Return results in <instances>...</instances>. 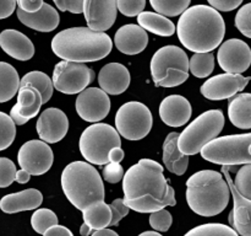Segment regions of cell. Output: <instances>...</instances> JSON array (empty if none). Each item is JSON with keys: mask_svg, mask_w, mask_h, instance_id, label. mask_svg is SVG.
I'll return each mask as SVG.
<instances>
[{"mask_svg": "<svg viewBox=\"0 0 251 236\" xmlns=\"http://www.w3.org/2000/svg\"><path fill=\"white\" fill-rule=\"evenodd\" d=\"M17 17L25 26L39 32H51L59 26L60 16L56 9L44 2L37 12H25L17 9Z\"/></svg>", "mask_w": 251, "mask_h": 236, "instance_id": "cb8c5ba5", "label": "cell"}, {"mask_svg": "<svg viewBox=\"0 0 251 236\" xmlns=\"http://www.w3.org/2000/svg\"><path fill=\"white\" fill-rule=\"evenodd\" d=\"M91 231H92V230H91L90 226L86 225L85 223H83V224H82V226H81V228H80V234H81V235H82V236H87V235H90Z\"/></svg>", "mask_w": 251, "mask_h": 236, "instance_id": "f5cc1de1", "label": "cell"}, {"mask_svg": "<svg viewBox=\"0 0 251 236\" xmlns=\"http://www.w3.org/2000/svg\"><path fill=\"white\" fill-rule=\"evenodd\" d=\"M179 133L173 132L167 135L163 143V162L169 172L181 176L186 172L189 156L184 155L178 148Z\"/></svg>", "mask_w": 251, "mask_h": 236, "instance_id": "484cf974", "label": "cell"}, {"mask_svg": "<svg viewBox=\"0 0 251 236\" xmlns=\"http://www.w3.org/2000/svg\"><path fill=\"white\" fill-rule=\"evenodd\" d=\"M118 10L127 17L139 16L146 6V0H117Z\"/></svg>", "mask_w": 251, "mask_h": 236, "instance_id": "60d3db41", "label": "cell"}, {"mask_svg": "<svg viewBox=\"0 0 251 236\" xmlns=\"http://www.w3.org/2000/svg\"><path fill=\"white\" fill-rule=\"evenodd\" d=\"M124 177V169L120 164L115 162H108L103 169V178L109 183H118Z\"/></svg>", "mask_w": 251, "mask_h": 236, "instance_id": "7bdbcfd3", "label": "cell"}, {"mask_svg": "<svg viewBox=\"0 0 251 236\" xmlns=\"http://www.w3.org/2000/svg\"><path fill=\"white\" fill-rule=\"evenodd\" d=\"M98 84L108 95H120L125 92L130 85V73L125 65L120 63H109L100 69L98 74Z\"/></svg>", "mask_w": 251, "mask_h": 236, "instance_id": "7402d4cb", "label": "cell"}, {"mask_svg": "<svg viewBox=\"0 0 251 236\" xmlns=\"http://www.w3.org/2000/svg\"><path fill=\"white\" fill-rule=\"evenodd\" d=\"M230 191L223 175L213 170H202L186 181V202L194 213L215 216L229 203Z\"/></svg>", "mask_w": 251, "mask_h": 236, "instance_id": "277c9868", "label": "cell"}, {"mask_svg": "<svg viewBox=\"0 0 251 236\" xmlns=\"http://www.w3.org/2000/svg\"><path fill=\"white\" fill-rule=\"evenodd\" d=\"M176 29L180 43L194 53L212 52L220 47L226 34L222 15L208 5L188 7Z\"/></svg>", "mask_w": 251, "mask_h": 236, "instance_id": "7a4b0ae2", "label": "cell"}, {"mask_svg": "<svg viewBox=\"0 0 251 236\" xmlns=\"http://www.w3.org/2000/svg\"><path fill=\"white\" fill-rule=\"evenodd\" d=\"M228 167L223 166L222 172L226 177L230 193L233 194L234 206L229 214V224L232 229L242 236H251V201L244 198L235 188L233 179L228 172Z\"/></svg>", "mask_w": 251, "mask_h": 236, "instance_id": "ac0fdd59", "label": "cell"}, {"mask_svg": "<svg viewBox=\"0 0 251 236\" xmlns=\"http://www.w3.org/2000/svg\"><path fill=\"white\" fill-rule=\"evenodd\" d=\"M152 123L150 108L137 101L124 103L115 115V129L127 140L144 139L151 132Z\"/></svg>", "mask_w": 251, "mask_h": 236, "instance_id": "30bf717a", "label": "cell"}, {"mask_svg": "<svg viewBox=\"0 0 251 236\" xmlns=\"http://www.w3.org/2000/svg\"><path fill=\"white\" fill-rule=\"evenodd\" d=\"M249 152L251 154V145H250V148H249Z\"/></svg>", "mask_w": 251, "mask_h": 236, "instance_id": "11a10c76", "label": "cell"}, {"mask_svg": "<svg viewBox=\"0 0 251 236\" xmlns=\"http://www.w3.org/2000/svg\"><path fill=\"white\" fill-rule=\"evenodd\" d=\"M58 216L53 210L47 208L37 209L31 216V225L37 234L43 235L49 228L58 224Z\"/></svg>", "mask_w": 251, "mask_h": 236, "instance_id": "e575fe53", "label": "cell"}, {"mask_svg": "<svg viewBox=\"0 0 251 236\" xmlns=\"http://www.w3.org/2000/svg\"><path fill=\"white\" fill-rule=\"evenodd\" d=\"M42 202L43 196L41 192L36 188H28L2 197L0 199V209L7 214L33 210L41 206Z\"/></svg>", "mask_w": 251, "mask_h": 236, "instance_id": "d4e9b609", "label": "cell"}, {"mask_svg": "<svg viewBox=\"0 0 251 236\" xmlns=\"http://www.w3.org/2000/svg\"><path fill=\"white\" fill-rule=\"evenodd\" d=\"M82 12L88 29L105 32L117 20V0H83Z\"/></svg>", "mask_w": 251, "mask_h": 236, "instance_id": "2e32d148", "label": "cell"}, {"mask_svg": "<svg viewBox=\"0 0 251 236\" xmlns=\"http://www.w3.org/2000/svg\"><path fill=\"white\" fill-rule=\"evenodd\" d=\"M172 223H173V216L166 209L154 211V213H151V215H150V225H151L153 230L159 231V233L168 231Z\"/></svg>", "mask_w": 251, "mask_h": 236, "instance_id": "74e56055", "label": "cell"}, {"mask_svg": "<svg viewBox=\"0 0 251 236\" xmlns=\"http://www.w3.org/2000/svg\"><path fill=\"white\" fill-rule=\"evenodd\" d=\"M20 81L16 69L11 64L0 61V103L7 102L16 95Z\"/></svg>", "mask_w": 251, "mask_h": 236, "instance_id": "f546056e", "label": "cell"}, {"mask_svg": "<svg viewBox=\"0 0 251 236\" xmlns=\"http://www.w3.org/2000/svg\"><path fill=\"white\" fill-rule=\"evenodd\" d=\"M16 4L19 5V9L25 12H37L44 4L43 0H16Z\"/></svg>", "mask_w": 251, "mask_h": 236, "instance_id": "bcb514c9", "label": "cell"}, {"mask_svg": "<svg viewBox=\"0 0 251 236\" xmlns=\"http://www.w3.org/2000/svg\"><path fill=\"white\" fill-rule=\"evenodd\" d=\"M137 22H139V26L142 27L145 31L163 37L173 36L176 30L168 17L152 11H142L137 16Z\"/></svg>", "mask_w": 251, "mask_h": 236, "instance_id": "83f0119b", "label": "cell"}, {"mask_svg": "<svg viewBox=\"0 0 251 236\" xmlns=\"http://www.w3.org/2000/svg\"><path fill=\"white\" fill-rule=\"evenodd\" d=\"M184 236H239L230 226L220 223H208L191 229Z\"/></svg>", "mask_w": 251, "mask_h": 236, "instance_id": "836d02e7", "label": "cell"}, {"mask_svg": "<svg viewBox=\"0 0 251 236\" xmlns=\"http://www.w3.org/2000/svg\"><path fill=\"white\" fill-rule=\"evenodd\" d=\"M109 206L110 210H112V220H110L109 226H117L120 223V220L125 218L130 211V208L125 204L123 198L114 199Z\"/></svg>", "mask_w": 251, "mask_h": 236, "instance_id": "b9f144b4", "label": "cell"}, {"mask_svg": "<svg viewBox=\"0 0 251 236\" xmlns=\"http://www.w3.org/2000/svg\"><path fill=\"white\" fill-rule=\"evenodd\" d=\"M114 43L122 53L135 56L145 51L149 44V34L139 25H124L115 32Z\"/></svg>", "mask_w": 251, "mask_h": 236, "instance_id": "44dd1931", "label": "cell"}, {"mask_svg": "<svg viewBox=\"0 0 251 236\" xmlns=\"http://www.w3.org/2000/svg\"><path fill=\"white\" fill-rule=\"evenodd\" d=\"M0 47L7 56L17 60H29L34 56L32 41L17 30H4L0 33Z\"/></svg>", "mask_w": 251, "mask_h": 236, "instance_id": "603a6c76", "label": "cell"}, {"mask_svg": "<svg viewBox=\"0 0 251 236\" xmlns=\"http://www.w3.org/2000/svg\"><path fill=\"white\" fill-rule=\"evenodd\" d=\"M215 69V56L208 53H194L189 59V71L199 79L207 78Z\"/></svg>", "mask_w": 251, "mask_h": 236, "instance_id": "1f68e13d", "label": "cell"}, {"mask_svg": "<svg viewBox=\"0 0 251 236\" xmlns=\"http://www.w3.org/2000/svg\"><path fill=\"white\" fill-rule=\"evenodd\" d=\"M43 236H74V234L71 233L70 229H68L66 226L56 224V225L49 228L48 230L43 234Z\"/></svg>", "mask_w": 251, "mask_h": 236, "instance_id": "c3c4849f", "label": "cell"}, {"mask_svg": "<svg viewBox=\"0 0 251 236\" xmlns=\"http://www.w3.org/2000/svg\"><path fill=\"white\" fill-rule=\"evenodd\" d=\"M207 1L211 5V7L216 9L217 11L228 12L240 6L243 0H207Z\"/></svg>", "mask_w": 251, "mask_h": 236, "instance_id": "f6af8a7d", "label": "cell"}, {"mask_svg": "<svg viewBox=\"0 0 251 236\" xmlns=\"http://www.w3.org/2000/svg\"><path fill=\"white\" fill-rule=\"evenodd\" d=\"M124 150L122 149V147L113 148L109 151V155H108V159H109V162H115V164H120V161H123L124 159Z\"/></svg>", "mask_w": 251, "mask_h": 236, "instance_id": "681fc988", "label": "cell"}, {"mask_svg": "<svg viewBox=\"0 0 251 236\" xmlns=\"http://www.w3.org/2000/svg\"><path fill=\"white\" fill-rule=\"evenodd\" d=\"M83 223L90 226L91 230H102L109 226L112 220V210L105 202L91 204L82 210Z\"/></svg>", "mask_w": 251, "mask_h": 236, "instance_id": "f1b7e54d", "label": "cell"}, {"mask_svg": "<svg viewBox=\"0 0 251 236\" xmlns=\"http://www.w3.org/2000/svg\"><path fill=\"white\" fill-rule=\"evenodd\" d=\"M77 115L86 122L98 123L110 111V98L100 88H87L78 93L75 102Z\"/></svg>", "mask_w": 251, "mask_h": 236, "instance_id": "4fadbf2b", "label": "cell"}, {"mask_svg": "<svg viewBox=\"0 0 251 236\" xmlns=\"http://www.w3.org/2000/svg\"><path fill=\"white\" fill-rule=\"evenodd\" d=\"M221 68L229 74H243L251 65V49L247 42L232 38L221 44L217 53Z\"/></svg>", "mask_w": 251, "mask_h": 236, "instance_id": "5bb4252c", "label": "cell"}, {"mask_svg": "<svg viewBox=\"0 0 251 236\" xmlns=\"http://www.w3.org/2000/svg\"><path fill=\"white\" fill-rule=\"evenodd\" d=\"M36 129L41 140H43L47 144L60 142L68 134V116L59 108H47L37 119Z\"/></svg>", "mask_w": 251, "mask_h": 236, "instance_id": "e0dca14e", "label": "cell"}, {"mask_svg": "<svg viewBox=\"0 0 251 236\" xmlns=\"http://www.w3.org/2000/svg\"><path fill=\"white\" fill-rule=\"evenodd\" d=\"M225 122V116L221 110L203 112L179 134V150L186 156L199 154L205 145L220 135Z\"/></svg>", "mask_w": 251, "mask_h": 236, "instance_id": "52a82bcc", "label": "cell"}, {"mask_svg": "<svg viewBox=\"0 0 251 236\" xmlns=\"http://www.w3.org/2000/svg\"><path fill=\"white\" fill-rule=\"evenodd\" d=\"M16 166L7 157H0V188H6L15 181Z\"/></svg>", "mask_w": 251, "mask_h": 236, "instance_id": "ab89813d", "label": "cell"}, {"mask_svg": "<svg viewBox=\"0 0 251 236\" xmlns=\"http://www.w3.org/2000/svg\"><path fill=\"white\" fill-rule=\"evenodd\" d=\"M64 194L76 209L82 211L91 204L104 202V184L96 167L90 162L74 161L61 174Z\"/></svg>", "mask_w": 251, "mask_h": 236, "instance_id": "5b68a950", "label": "cell"}, {"mask_svg": "<svg viewBox=\"0 0 251 236\" xmlns=\"http://www.w3.org/2000/svg\"><path fill=\"white\" fill-rule=\"evenodd\" d=\"M32 86L36 90L39 91L42 96V102L47 103L50 97L53 96V81L43 71H29L26 75L22 76L21 81H20V86Z\"/></svg>", "mask_w": 251, "mask_h": 236, "instance_id": "4dcf8cb0", "label": "cell"}, {"mask_svg": "<svg viewBox=\"0 0 251 236\" xmlns=\"http://www.w3.org/2000/svg\"><path fill=\"white\" fill-rule=\"evenodd\" d=\"M17 161L21 169L31 176H41L53 165V150L43 140H28L20 148Z\"/></svg>", "mask_w": 251, "mask_h": 236, "instance_id": "7c38bea8", "label": "cell"}, {"mask_svg": "<svg viewBox=\"0 0 251 236\" xmlns=\"http://www.w3.org/2000/svg\"><path fill=\"white\" fill-rule=\"evenodd\" d=\"M191 0H150L151 6L157 14L163 16H179L183 14L190 5Z\"/></svg>", "mask_w": 251, "mask_h": 236, "instance_id": "d6a6232c", "label": "cell"}, {"mask_svg": "<svg viewBox=\"0 0 251 236\" xmlns=\"http://www.w3.org/2000/svg\"><path fill=\"white\" fill-rule=\"evenodd\" d=\"M139 236H163V235H161V234L157 233V231H145V233L140 234Z\"/></svg>", "mask_w": 251, "mask_h": 236, "instance_id": "db71d44e", "label": "cell"}, {"mask_svg": "<svg viewBox=\"0 0 251 236\" xmlns=\"http://www.w3.org/2000/svg\"><path fill=\"white\" fill-rule=\"evenodd\" d=\"M190 102L180 95L167 96L159 105V117L164 124L169 127H181L186 124L191 117Z\"/></svg>", "mask_w": 251, "mask_h": 236, "instance_id": "ffe728a7", "label": "cell"}, {"mask_svg": "<svg viewBox=\"0 0 251 236\" xmlns=\"http://www.w3.org/2000/svg\"><path fill=\"white\" fill-rule=\"evenodd\" d=\"M235 27L245 37L251 38V2L245 4L237 12V15H235Z\"/></svg>", "mask_w": 251, "mask_h": 236, "instance_id": "f35d334b", "label": "cell"}, {"mask_svg": "<svg viewBox=\"0 0 251 236\" xmlns=\"http://www.w3.org/2000/svg\"><path fill=\"white\" fill-rule=\"evenodd\" d=\"M251 133L216 138L201 150V156L207 161L222 166L251 164Z\"/></svg>", "mask_w": 251, "mask_h": 236, "instance_id": "ba28073f", "label": "cell"}, {"mask_svg": "<svg viewBox=\"0 0 251 236\" xmlns=\"http://www.w3.org/2000/svg\"><path fill=\"white\" fill-rule=\"evenodd\" d=\"M16 9V0H0V20L11 16Z\"/></svg>", "mask_w": 251, "mask_h": 236, "instance_id": "7dc6e473", "label": "cell"}, {"mask_svg": "<svg viewBox=\"0 0 251 236\" xmlns=\"http://www.w3.org/2000/svg\"><path fill=\"white\" fill-rule=\"evenodd\" d=\"M91 236H119L114 230H110V229H102V230H96L93 231Z\"/></svg>", "mask_w": 251, "mask_h": 236, "instance_id": "816d5d0a", "label": "cell"}, {"mask_svg": "<svg viewBox=\"0 0 251 236\" xmlns=\"http://www.w3.org/2000/svg\"><path fill=\"white\" fill-rule=\"evenodd\" d=\"M124 202L137 213H154L176 204V191L163 175V166L151 159H141L123 177Z\"/></svg>", "mask_w": 251, "mask_h": 236, "instance_id": "6da1fadb", "label": "cell"}, {"mask_svg": "<svg viewBox=\"0 0 251 236\" xmlns=\"http://www.w3.org/2000/svg\"><path fill=\"white\" fill-rule=\"evenodd\" d=\"M228 117L233 125L240 129L251 128V93H238L228 105Z\"/></svg>", "mask_w": 251, "mask_h": 236, "instance_id": "4316f807", "label": "cell"}, {"mask_svg": "<svg viewBox=\"0 0 251 236\" xmlns=\"http://www.w3.org/2000/svg\"><path fill=\"white\" fill-rule=\"evenodd\" d=\"M113 42L105 32L88 27H71L51 39V51L60 59L74 63H88L105 58L112 52Z\"/></svg>", "mask_w": 251, "mask_h": 236, "instance_id": "3957f363", "label": "cell"}, {"mask_svg": "<svg viewBox=\"0 0 251 236\" xmlns=\"http://www.w3.org/2000/svg\"><path fill=\"white\" fill-rule=\"evenodd\" d=\"M122 145L119 133L107 123H93L82 132L78 142L81 155L92 165H107L113 148Z\"/></svg>", "mask_w": 251, "mask_h": 236, "instance_id": "9c48e42d", "label": "cell"}, {"mask_svg": "<svg viewBox=\"0 0 251 236\" xmlns=\"http://www.w3.org/2000/svg\"><path fill=\"white\" fill-rule=\"evenodd\" d=\"M251 78L243 76L242 74H218L212 76L201 85V93L208 100L218 101L232 98L238 92L243 91Z\"/></svg>", "mask_w": 251, "mask_h": 236, "instance_id": "9a60e30c", "label": "cell"}, {"mask_svg": "<svg viewBox=\"0 0 251 236\" xmlns=\"http://www.w3.org/2000/svg\"><path fill=\"white\" fill-rule=\"evenodd\" d=\"M29 178H31V175L27 171H25V170L21 169L19 170V171H16L15 181H16L17 183H27V182L29 181Z\"/></svg>", "mask_w": 251, "mask_h": 236, "instance_id": "f907efd6", "label": "cell"}, {"mask_svg": "<svg viewBox=\"0 0 251 236\" xmlns=\"http://www.w3.org/2000/svg\"><path fill=\"white\" fill-rule=\"evenodd\" d=\"M234 186L237 191L242 194L244 198L251 201V164L243 165L237 172L234 179Z\"/></svg>", "mask_w": 251, "mask_h": 236, "instance_id": "8d00e7d4", "label": "cell"}, {"mask_svg": "<svg viewBox=\"0 0 251 236\" xmlns=\"http://www.w3.org/2000/svg\"><path fill=\"white\" fill-rule=\"evenodd\" d=\"M42 96L32 86H20L17 91V102L10 111V117L16 125H22L36 117L41 111Z\"/></svg>", "mask_w": 251, "mask_h": 236, "instance_id": "d6986e66", "label": "cell"}, {"mask_svg": "<svg viewBox=\"0 0 251 236\" xmlns=\"http://www.w3.org/2000/svg\"><path fill=\"white\" fill-rule=\"evenodd\" d=\"M150 68L152 79L159 88H176L189 78V58L180 47L159 48L152 57Z\"/></svg>", "mask_w": 251, "mask_h": 236, "instance_id": "8992f818", "label": "cell"}, {"mask_svg": "<svg viewBox=\"0 0 251 236\" xmlns=\"http://www.w3.org/2000/svg\"><path fill=\"white\" fill-rule=\"evenodd\" d=\"M16 137V124L6 113L0 112V151L7 149Z\"/></svg>", "mask_w": 251, "mask_h": 236, "instance_id": "d590c367", "label": "cell"}, {"mask_svg": "<svg viewBox=\"0 0 251 236\" xmlns=\"http://www.w3.org/2000/svg\"><path fill=\"white\" fill-rule=\"evenodd\" d=\"M60 11L81 14L83 11V0H53Z\"/></svg>", "mask_w": 251, "mask_h": 236, "instance_id": "ee69618b", "label": "cell"}, {"mask_svg": "<svg viewBox=\"0 0 251 236\" xmlns=\"http://www.w3.org/2000/svg\"><path fill=\"white\" fill-rule=\"evenodd\" d=\"M95 80V71L83 63L61 60L53 70V86L59 92L75 95L82 92Z\"/></svg>", "mask_w": 251, "mask_h": 236, "instance_id": "8fae6325", "label": "cell"}]
</instances>
